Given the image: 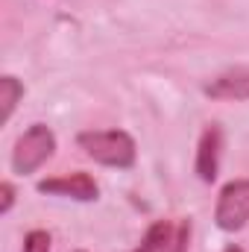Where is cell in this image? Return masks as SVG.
<instances>
[{
  "label": "cell",
  "mask_w": 249,
  "mask_h": 252,
  "mask_svg": "<svg viewBox=\"0 0 249 252\" xmlns=\"http://www.w3.org/2000/svg\"><path fill=\"white\" fill-rule=\"evenodd\" d=\"M187 235H190V229L182 223V226H179V232H176V238H173V244H170L164 252H185L187 250Z\"/></svg>",
  "instance_id": "cell-10"
},
{
  "label": "cell",
  "mask_w": 249,
  "mask_h": 252,
  "mask_svg": "<svg viewBox=\"0 0 249 252\" xmlns=\"http://www.w3.org/2000/svg\"><path fill=\"white\" fill-rule=\"evenodd\" d=\"M220 150H223V132L220 126H208L199 138L196 147V173L202 182H214L217 179V167H220Z\"/></svg>",
  "instance_id": "cell-5"
},
{
  "label": "cell",
  "mask_w": 249,
  "mask_h": 252,
  "mask_svg": "<svg viewBox=\"0 0 249 252\" xmlns=\"http://www.w3.org/2000/svg\"><path fill=\"white\" fill-rule=\"evenodd\" d=\"M214 220L223 232H238L244 229L249 220V179L229 182L217 196V208H214Z\"/></svg>",
  "instance_id": "cell-3"
},
{
  "label": "cell",
  "mask_w": 249,
  "mask_h": 252,
  "mask_svg": "<svg viewBox=\"0 0 249 252\" xmlns=\"http://www.w3.org/2000/svg\"><path fill=\"white\" fill-rule=\"evenodd\" d=\"M53 153H56V135H53V129H47L44 124H32L18 138V144L12 150V170L18 176H30Z\"/></svg>",
  "instance_id": "cell-2"
},
{
  "label": "cell",
  "mask_w": 249,
  "mask_h": 252,
  "mask_svg": "<svg viewBox=\"0 0 249 252\" xmlns=\"http://www.w3.org/2000/svg\"><path fill=\"white\" fill-rule=\"evenodd\" d=\"M0 193H3V205H0V211L9 214V208H12V202H15V188H12V182H3V185H0Z\"/></svg>",
  "instance_id": "cell-11"
},
{
  "label": "cell",
  "mask_w": 249,
  "mask_h": 252,
  "mask_svg": "<svg viewBox=\"0 0 249 252\" xmlns=\"http://www.w3.org/2000/svg\"><path fill=\"white\" fill-rule=\"evenodd\" d=\"M76 144L85 150V156H91L94 161L106 164V167H132L135 164V141L132 135H126L124 129H91V132H79Z\"/></svg>",
  "instance_id": "cell-1"
},
{
  "label": "cell",
  "mask_w": 249,
  "mask_h": 252,
  "mask_svg": "<svg viewBox=\"0 0 249 252\" xmlns=\"http://www.w3.org/2000/svg\"><path fill=\"white\" fill-rule=\"evenodd\" d=\"M205 94L214 100H249V67H235L220 73L205 85Z\"/></svg>",
  "instance_id": "cell-6"
},
{
  "label": "cell",
  "mask_w": 249,
  "mask_h": 252,
  "mask_svg": "<svg viewBox=\"0 0 249 252\" xmlns=\"http://www.w3.org/2000/svg\"><path fill=\"white\" fill-rule=\"evenodd\" d=\"M41 193H53V196H67V199H79V202H91L97 199V182L88 173H67V176H53V179H41L38 182Z\"/></svg>",
  "instance_id": "cell-4"
},
{
  "label": "cell",
  "mask_w": 249,
  "mask_h": 252,
  "mask_svg": "<svg viewBox=\"0 0 249 252\" xmlns=\"http://www.w3.org/2000/svg\"><path fill=\"white\" fill-rule=\"evenodd\" d=\"M24 97V85L15 79V76H3L0 79V106H3V124L12 118V112H15V106H18V100Z\"/></svg>",
  "instance_id": "cell-8"
},
{
  "label": "cell",
  "mask_w": 249,
  "mask_h": 252,
  "mask_svg": "<svg viewBox=\"0 0 249 252\" xmlns=\"http://www.w3.org/2000/svg\"><path fill=\"white\" fill-rule=\"evenodd\" d=\"M226 252H244V250H241V247H235V244H232V247H226Z\"/></svg>",
  "instance_id": "cell-12"
},
{
  "label": "cell",
  "mask_w": 249,
  "mask_h": 252,
  "mask_svg": "<svg viewBox=\"0 0 249 252\" xmlns=\"http://www.w3.org/2000/svg\"><path fill=\"white\" fill-rule=\"evenodd\" d=\"M24 252H50V235L44 229H32L24 241Z\"/></svg>",
  "instance_id": "cell-9"
},
{
  "label": "cell",
  "mask_w": 249,
  "mask_h": 252,
  "mask_svg": "<svg viewBox=\"0 0 249 252\" xmlns=\"http://www.w3.org/2000/svg\"><path fill=\"white\" fill-rule=\"evenodd\" d=\"M173 229H170V223H164V220H158V223H153L150 229H147V235H144V241H141V247H135L132 252H164L170 244H173Z\"/></svg>",
  "instance_id": "cell-7"
}]
</instances>
